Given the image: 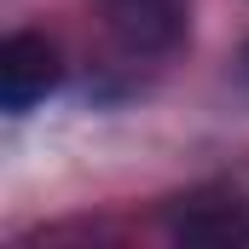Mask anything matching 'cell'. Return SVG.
Instances as JSON below:
<instances>
[{"mask_svg": "<svg viewBox=\"0 0 249 249\" xmlns=\"http://www.w3.org/2000/svg\"><path fill=\"white\" fill-rule=\"evenodd\" d=\"M64 64H58V47L35 29H18L0 41V105L6 110H29L41 105L53 87H58Z\"/></svg>", "mask_w": 249, "mask_h": 249, "instance_id": "cell-2", "label": "cell"}, {"mask_svg": "<svg viewBox=\"0 0 249 249\" xmlns=\"http://www.w3.org/2000/svg\"><path fill=\"white\" fill-rule=\"evenodd\" d=\"M99 12H105V29L127 53H145V58L174 53L191 23L186 0H99Z\"/></svg>", "mask_w": 249, "mask_h": 249, "instance_id": "cell-1", "label": "cell"}]
</instances>
